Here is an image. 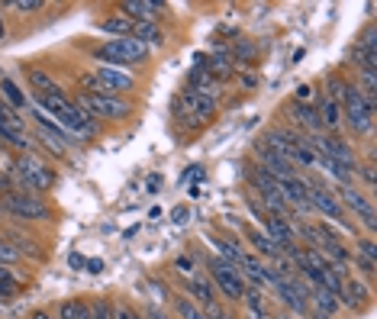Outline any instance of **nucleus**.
I'll return each mask as SVG.
<instances>
[{"label": "nucleus", "instance_id": "nucleus-1", "mask_svg": "<svg viewBox=\"0 0 377 319\" xmlns=\"http://www.w3.org/2000/svg\"><path fill=\"white\" fill-rule=\"evenodd\" d=\"M149 55H151V48L142 46L139 39H132V36H126V39H107L104 46L94 48L97 62H104L107 68H120V71H126V68H132V65H142Z\"/></svg>", "mask_w": 377, "mask_h": 319}, {"label": "nucleus", "instance_id": "nucleus-2", "mask_svg": "<svg viewBox=\"0 0 377 319\" xmlns=\"http://www.w3.org/2000/svg\"><path fill=\"white\" fill-rule=\"evenodd\" d=\"M339 107H342V122H349V129L355 136H368L374 129V104H368L361 97L358 84H349L342 87V97H339Z\"/></svg>", "mask_w": 377, "mask_h": 319}, {"label": "nucleus", "instance_id": "nucleus-3", "mask_svg": "<svg viewBox=\"0 0 377 319\" xmlns=\"http://www.w3.org/2000/svg\"><path fill=\"white\" fill-rule=\"evenodd\" d=\"M13 178H17V184H23L26 190H48L55 188V171H52V165H48L46 158H39V155H33V152H26L19 161H13Z\"/></svg>", "mask_w": 377, "mask_h": 319}, {"label": "nucleus", "instance_id": "nucleus-4", "mask_svg": "<svg viewBox=\"0 0 377 319\" xmlns=\"http://www.w3.org/2000/svg\"><path fill=\"white\" fill-rule=\"evenodd\" d=\"M75 104L81 107V110H84L91 120H107V122H123L126 116L132 113V107L126 104L123 97L87 94V91H81V94L75 97Z\"/></svg>", "mask_w": 377, "mask_h": 319}, {"label": "nucleus", "instance_id": "nucleus-5", "mask_svg": "<svg viewBox=\"0 0 377 319\" xmlns=\"http://www.w3.org/2000/svg\"><path fill=\"white\" fill-rule=\"evenodd\" d=\"M207 277L213 281L217 293H223L226 300H242V297H246V281H242V271H239L236 264L217 258V255L207 262Z\"/></svg>", "mask_w": 377, "mask_h": 319}, {"label": "nucleus", "instance_id": "nucleus-6", "mask_svg": "<svg viewBox=\"0 0 377 319\" xmlns=\"http://www.w3.org/2000/svg\"><path fill=\"white\" fill-rule=\"evenodd\" d=\"M0 210L13 219H26V223H42L48 219V207L46 200H39L36 194H19V190H10L0 197Z\"/></svg>", "mask_w": 377, "mask_h": 319}, {"label": "nucleus", "instance_id": "nucleus-7", "mask_svg": "<svg viewBox=\"0 0 377 319\" xmlns=\"http://www.w3.org/2000/svg\"><path fill=\"white\" fill-rule=\"evenodd\" d=\"M84 84L91 87L87 94H104V97H123L126 91L136 87V78L129 71H120V68H97L91 78H84Z\"/></svg>", "mask_w": 377, "mask_h": 319}, {"label": "nucleus", "instance_id": "nucleus-8", "mask_svg": "<svg viewBox=\"0 0 377 319\" xmlns=\"http://www.w3.org/2000/svg\"><path fill=\"white\" fill-rule=\"evenodd\" d=\"M306 184H310V207L320 210L322 216H329L332 223H339V226H345V229H351V233H355V226L349 223V213L342 210L339 197H335V190H332L329 184L316 181V178H310Z\"/></svg>", "mask_w": 377, "mask_h": 319}, {"label": "nucleus", "instance_id": "nucleus-9", "mask_svg": "<svg viewBox=\"0 0 377 319\" xmlns=\"http://www.w3.org/2000/svg\"><path fill=\"white\" fill-rule=\"evenodd\" d=\"M55 122L68 132V136H71V139H94L97 132H100V122L91 120V116H87V113L81 110L75 100L55 113Z\"/></svg>", "mask_w": 377, "mask_h": 319}, {"label": "nucleus", "instance_id": "nucleus-10", "mask_svg": "<svg viewBox=\"0 0 377 319\" xmlns=\"http://www.w3.org/2000/svg\"><path fill=\"white\" fill-rule=\"evenodd\" d=\"M335 197H339V203H342V210H345V213H355V219H361V223H365V229H368V233H374V229H377V213H374V203H371L368 194H361L355 184H349V188L335 190Z\"/></svg>", "mask_w": 377, "mask_h": 319}, {"label": "nucleus", "instance_id": "nucleus-11", "mask_svg": "<svg viewBox=\"0 0 377 319\" xmlns=\"http://www.w3.org/2000/svg\"><path fill=\"white\" fill-rule=\"evenodd\" d=\"M271 287L277 291V297H281V303L287 307V313H293V316H306V313H310V287L303 284L300 274H297V277L274 281Z\"/></svg>", "mask_w": 377, "mask_h": 319}, {"label": "nucleus", "instance_id": "nucleus-12", "mask_svg": "<svg viewBox=\"0 0 377 319\" xmlns=\"http://www.w3.org/2000/svg\"><path fill=\"white\" fill-rule=\"evenodd\" d=\"M174 113L178 116H197V120H207L217 113V97L210 94H200V91H181L178 104H174Z\"/></svg>", "mask_w": 377, "mask_h": 319}, {"label": "nucleus", "instance_id": "nucleus-13", "mask_svg": "<svg viewBox=\"0 0 377 319\" xmlns=\"http://www.w3.org/2000/svg\"><path fill=\"white\" fill-rule=\"evenodd\" d=\"M258 161H261L258 168H264L271 178H277V181L293 178V174H297V168L291 165V158H284L281 152H274L271 145H264V142H258Z\"/></svg>", "mask_w": 377, "mask_h": 319}, {"label": "nucleus", "instance_id": "nucleus-14", "mask_svg": "<svg viewBox=\"0 0 377 319\" xmlns=\"http://www.w3.org/2000/svg\"><path fill=\"white\" fill-rule=\"evenodd\" d=\"M187 300H194L200 310H210V307H217V287L210 281L207 274L194 271L187 277Z\"/></svg>", "mask_w": 377, "mask_h": 319}, {"label": "nucleus", "instance_id": "nucleus-15", "mask_svg": "<svg viewBox=\"0 0 377 319\" xmlns=\"http://www.w3.org/2000/svg\"><path fill=\"white\" fill-rule=\"evenodd\" d=\"M161 10H165V3H155V0H126L120 13L132 23H158Z\"/></svg>", "mask_w": 377, "mask_h": 319}, {"label": "nucleus", "instance_id": "nucleus-16", "mask_svg": "<svg viewBox=\"0 0 377 319\" xmlns=\"http://www.w3.org/2000/svg\"><path fill=\"white\" fill-rule=\"evenodd\" d=\"M277 190H281L284 200L297 203L300 210H313L310 207V184H306V178H300V174H293V178H281V181H277Z\"/></svg>", "mask_w": 377, "mask_h": 319}, {"label": "nucleus", "instance_id": "nucleus-17", "mask_svg": "<svg viewBox=\"0 0 377 319\" xmlns=\"http://www.w3.org/2000/svg\"><path fill=\"white\" fill-rule=\"evenodd\" d=\"M371 287H365V284L355 277V281H345L342 284V293H339V303H345L349 310H355V313H365L371 307Z\"/></svg>", "mask_w": 377, "mask_h": 319}, {"label": "nucleus", "instance_id": "nucleus-18", "mask_svg": "<svg viewBox=\"0 0 377 319\" xmlns=\"http://www.w3.org/2000/svg\"><path fill=\"white\" fill-rule=\"evenodd\" d=\"M284 113L291 116V122L297 126V132L303 129V136H306V132H322V129H320V116H316V107L291 100V104L284 107Z\"/></svg>", "mask_w": 377, "mask_h": 319}, {"label": "nucleus", "instance_id": "nucleus-19", "mask_svg": "<svg viewBox=\"0 0 377 319\" xmlns=\"http://www.w3.org/2000/svg\"><path fill=\"white\" fill-rule=\"evenodd\" d=\"M0 100L10 107L13 113H23L29 107L26 94H23V87L13 81V78H0Z\"/></svg>", "mask_w": 377, "mask_h": 319}, {"label": "nucleus", "instance_id": "nucleus-20", "mask_svg": "<svg viewBox=\"0 0 377 319\" xmlns=\"http://www.w3.org/2000/svg\"><path fill=\"white\" fill-rule=\"evenodd\" d=\"M339 297H335V293H329L326 291V287H313L310 291V310H316V313H322V316H335V313H339Z\"/></svg>", "mask_w": 377, "mask_h": 319}, {"label": "nucleus", "instance_id": "nucleus-21", "mask_svg": "<svg viewBox=\"0 0 377 319\" xmlns=\"http://www.w3.org/2000/svg\"><path fill=\"white\" fill-rule=\"evenodd\" d=\"M210 242H213V248H217V258H223V262L242 268V262H246V255H248L242 245H236L232 239H219V235H213Z\"/></svg>", "mask_w": 377, "mask_h": 319}, {"label": "nucleus", "instance_id": "nucleus-22", "mask_svg": "<svg viewBox=\"0 0 377 319\" xmlns=\"http://www.w3.org/2000/svg\"><path fill=\"white\" fill-rule=\"evenodd\" d=\"M132 26H136V23H132V19H126L123 13H113V17H107V19H100V23H97V29H100V33H110L113 39L132 36Z\"/></svg>", "mask_w": 377, "mask_h": 319}, {"label": "nucleus", "instance_id": "nucleus-23", "mask_svg": "<svg viewBox=\"0 0 377 319\" xmlns=\"http://www.w3.org/2000/svg\"><path fill=\"white\" fill-rule=\"evenodd\" d=\"M132 39H139L142 46H149V48L165 46V33H161L158 23H136L132 26Z\"/></svg>", "mask_w": 377, "mask_h": 319}, {"label": "nucleus", "instance_id": "nucleus-24", "mask_svg": "<svg viewBox=\"0 0 377 319\" xmlns=\"http://www.w3.org/2000/svg\"><path fill=\"white\" fill-rule=\"evenodd\" d=\"M316 116H320V129H339L342 126V107L332 100V97H326L320 104V110H316Z\"/></svg>", "mask_w": 377, "mask_h": 319}, {"label": "nucleus", "instance_id": "nucleus-25", "mask_svg": "<svg viewBox=\"0 0 377 319\" xmlns=\"http://www.w3.org/2000/svg\"><path fill=\"white\" fill-rule=\"evenodd\" d=\"M248 242H252V248L258 255H264V258H271V262H277V258H284L281 255V248H277V245L271 242V239H268V235L261 233V229H248Z\"/></svg>", "mask_w": 377, "mask_h": 319}, {"label": "nucleus", "instance_id": "nucleus-26", "mask_svg": "<svg viewBox=\"0 0 377 319\" xmlns=\"http://www.w3.org/2000/svg\"><path fill=\"white\" fill-rule=\"evenodd\" d=\"M246 310H248V319H271L268 316V303H264V293L258 287H246Z\"/></svg>", "mask_w": 377, "mask_h": 319}, {"label": "nucleus", "instance_id": "nucleus-27", "mask_svg": "<svg viewBox=\"0 0 377 319\" xmlns=\"http://www.w3.org/2000/svg\"><path fill=\"white\" fill-rule=\"evenodd\" d=\"M207 71H213L217 78H229L236 71V58L229 55V52H213L207 58Z\"/></svg>", "mask_w": 377, "mask_h": 319}, {"label": "nucleus", "instance_id": "nucleus-28", "mask_svg": "<svg viewBox=\"0 0 377 319\" xmlns=\"http://www.w3.org/2000/svg\"><path fill=\"white\" fill-rule=\"evenodd\" d=\"M17 297V274L13 268L0 264V300H13Z\"/></svg>", "mask_w": 377, "mask_h": 319}, {"label": "nucleus", "instance_id": "nucleus-29", "mask_svg": "<svg viewBox=\"0 0 377 319\" xmlns=\"http://www.w3.org/2000/svg\"><path fill=\"white\" fill-rule=\"evenodd\" d=\"M29 84L36 87V94H52V91H58V84L48 78V71H42V68H33V71H29Z\"/></svg>", "mask_w": 377, "mask_h": 319}, {"label": "nucleus", "instance_id": "nucleus-30", "mask_svg": "<svg viewBox=\"0 0 377 319\" xmlns=\"http://www.w3.org/2000/svg\"><path fill=\"white\" fill-rule=\"evenodd\" d=\"M174 310H178V319H207V310H200L197 303L187 300V297H178Z\"/></svg>", "mask_w": 377, "mask_h": 319}, {"label": "nucleus", "instance_id": "nucleus-31", "mask_svg": "<svg viewBox=\"0 0 377 319\" xmlns=\"http://www.w3.org/2000/svg\"><path fill=\"white\" fill-rule=\"evenodd\" d=\"M351 264L361 271V277L365 281H374V268H377V262H371V258H361V255H351Z\"/></svg>", "mask_w": 377, "mask_h": 319}, {"label": "nucleus", "instance_id": "nucleus-32", "mask_svg": "<svg viewBox=\"0 0 377 319\" xmlns=\"http://www.w3.org/2000/svg\"><path fill=\"white\" fill-rule=\"evenodd\" d=\"M7 7L17 10V13H39L46 3H42V0H13V3H7Z\"/></svg>", "mask_w": 377, "mask_h": 319}, {"label": "nucleus", "instance_id": "nucleus-33", "mask_svg": "<svg viewBox=\"0 0 377 319\" xmlns=\"http://www.w3.org/2000/svg\"><path fill=\"white\" fill-rule=\"evenodd\" d=\"M358 178L368 184V190H374L377 181H374V165H371V161H368V165H358V171H355V181H358Z\"/></svg>", "mask_w": 377, "mask_h": 319}, {"label": "nucleus", "instance_id": "nucleus-34", "mask_svg": "<svg viewBox=\"0 0 377 319\" xmlns=\"http://www.w3.org/2000/svg\"><path fill=\"white\" fill-rule=\"evenodd\" d=\"M355 255H361V258H371V262H377V245H374V239H361L358 248H355Z\"/></svg>", "mask_w": 377, "mask_h": 319}, {"label": "nucleus", "instance_id": "nucleus-35", "mask_svg": "<svg viewBox=\"0 0 377 319\" xmlns=\"http://www.w3.org/2000/svg\"><path fill=\"white\" fill-rule=\"evenodd\" d=\"M75 319H94V307L84 300H75Z\"/></svg>", "mask_w": 377, "mask_h": 319}, {"label": "nucleus", "instance_id": "nucleus-36", "mask_svg": "<svg viewBox=\"0 0 377 319\" xmlns=\"http://www.w3.org/2000/svg\"><path fill=\"white\" fill-rule=\"evenodd\" d=\"M174 268H178L181 274H187V277H190V274H194V262H190L187 255H181L178 262H174Z\"/></svg>", "mask_w": 377, "mask_h": 319}, {"label": "nucleus", "instance_id": "nucleus-37", "mask_svg": "<svg viewBox=\"0 0 377 319\" xmlns=\"http://www.w3.org/2000/svg\"><path fill=\"white\" fill-rule=\"evenodd\" d=\"M310 97H313V87L310 84H300V87H297V94H293V100H297V104H306Z\"/></svg>", "mask_w": 377, "mask_h": 319}, {"label": "nucleus", "instance_id": "nucleus-38", "mask_svg": "<svg viewBox=\"0 0 377 319\" xmlns=\"http://www.w3.org/2000/svg\"><path fill=\"white\" fill-rule=\"evenodd\" d=\"M68 264H71V268H87V258H84V255H71Z\"/></svg>", "mask_w": 377, "mask_h": 319}, {"label": "nucleus", "instance_id": "nucleus-39", "mask_svg": "<svg viewBox=\"0 0 377 319\" xmlns=\"http://www.w3.org/2000/svg\"><path fill=\"white\" fill-rule=\"evenodd\" d=\"M145 319H168V313L158 310V307H149V313H145Z\"/></svg>", "mask_w": 377, "mask_h": 319}, {"label": "nucleus", "instance_id": "nucleus-40", "mask_svg": "<svg viewBox=\"0 0 377 319\" xmlns=\"http://www.w3.org/2000/svg\"><path fill=\"white\" fill-rule=\"evenodd\" d=\"M171 216H174V223H187V207H178Z\"/></svg>", "mask_w": 377, "mask_h": 319}, {"label": "nucleus", "instance_id": "nucleus-41", "mask_svg": "<svg viewBox=\"0 0 377 319\" xmlns=\"http://www.w3.org/2000/svg\"><path fill=\"white\" fill-rule=\"evenodd\" d=\"M10 190H13V188H10V181L0 174V197H3V194H10Z\"/></svg>", "mask_w": 377, "mask_h": 319}, {"label": "nucleus", "instance_id": "nucleus-42", "mask_svg": "<svg viewBox=\"0 0 377 319\" xmlns=\"http://www.w3.org/2000/svg\"><path fill=\"white\" fill-rule=\"evenodd\" d=\"M100 268H104V264H100V262H87V271H91V274H97V271H100Z\"/></svg>", "mask_w": 377, "mask_h": 319}, {"label": "nucleus", "instance_id": "nucleus-43", "mask_svg": "<svg viewBox=\"0 0 377 319\" xmlns=\"http://www.w3.org/2000/svg\"><path fill=\"white\" fill-rule=\"evenodd\" d=\"M33 319H52V316H48L46 310H39V313H33Z\"/></svg>", "mask_w": 377, "mask_h": 319}, {"label": "nucleus", "instance_id": "nucleus-44", "mask_svg": "<svg viewBox=\"0 0 377 319\" xmlns=\"http://www.w3.org/2000/svg\"><path fill=\"white\" fill-rule=\"evenodd\" d=\"M306 316H310V319H329V316H322V313H316V310H310Z\"/></svg>", "mask_w": 377, "mask_h": 319}, {"label": "nucleus", "instance_id": "nucleus-45", "mask_svg": "<svg viewBox=\"0 0 377 319\" xmlns=\"http://www.w3.org/2000/svg\"><path fill=\"white\" fill-rule=\"evenodd\" d=\"M277 319H297V316H293V313H281V316H277Z\"/></svg>", "mask_w": 377, "mask_h": 319}, {"label": "nucleus", "instance_id": "nucleus-46", "mask_svg": "<svg viewBox=\"0 0 377 319\" xmlns=\"http://www.w3.org/2000/svg\"><path fill=\"white\" fill-rule=\"evenodd\" d=\"M129 319H145V316H139V313H129Z\"/></svg>", "mask_w": 377, "mask_h": 319}, {"label": "nucleus", "instance_id": "nucleus-47", "mask_svg": "<svg viewBox=\"0 0 377 319\" xmlns=\"http://www.w3.org/2000/svg\"><path fill=\"white\" fill-rule=\"evenodd\" d=\"M0 39H3V23H0Z\"/></svg>", "mask_w": 377, "mask_h": 319}, {"label": "nucleus", "instance_id": "nucleus-48", "mask_svg": "<svg viewBox=\"0 0 377 319\" xmlns=\"http://www.w3.org/2000/svg\"><path fill=\"white\" fill-rule=\"evenodd\" d=\"M0 145H7V142H3V139H0Z\"/></svg>", "mask_w": 377, "mask_h": 319}, {"label": "nucleus", "instance_id": "nucleus-49", "mask_svg": "<svg viewBox=\"0 0 377 319\" xmlns=\"http://www.w3.org/2000/svg\"><path fill=\"white\" fill-rule=\"evenodd\" d=\"M0 242H3V239H0Z\"/></svg>", "mask_w": 377, "mask_h": 319}]
</instances>
